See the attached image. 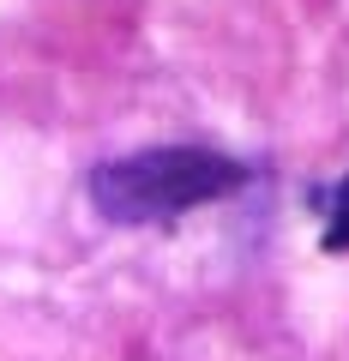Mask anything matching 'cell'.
Wrapping results in <instances>:
<instances>
[{
	"mask_svg": "<svg viewBox=\"0 0 349 361\" xmlns=\"http://www.w3.org/2000/svg\"><path fill=\"white\" fill-rule=\"evenodd\" d=\"M247 180L241 163L199 145H163V151H139V157H115L91 175V205L109 223H163L181 217L193 205L235 193Z\"/></svg>",
	"mask_w": 349,
	"mask_h": 361,
	"instance_id": "obj_1",
	"label": "cell"
}]
</instances>
